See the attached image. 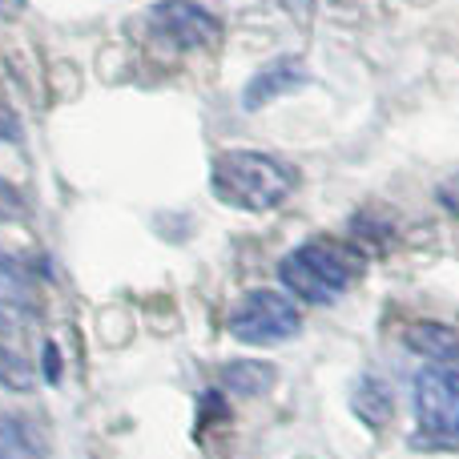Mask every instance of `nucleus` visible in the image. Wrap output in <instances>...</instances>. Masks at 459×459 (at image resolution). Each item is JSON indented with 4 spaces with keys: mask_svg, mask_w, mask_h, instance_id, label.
I'll return each instance as SVG.
<instances>
[{
    "mask_svg": "<svg viewBox=\"0 0 459 459\" xmlns=\"http://www.w3.org/2000/svg\"><path fill=\"white\" fill-rule=\"evenodd\" d=\"M0 137H13V117L8 113H0Z\"/></svg>",
    "mask_w": 459,
    "mask_h": 459,
    "instance_id": "nucleus-16",
    "label": "nucleus"
},
{
    "mask_svg": "<svg viewBox=\"0 0 459 459\" xmlns=\"http://www.w3.org/2000/svg\"><path fill=\"white\" fill-rule=\"evenodd\" d=\"M150 29L166 45H178V48H210L222 37L218 16L210 8H202L198 0H158L150 8Z\"/></svg>",
    "mask_w": 459,
    "mask_h": 459,
    "instance_id": "nucleus-5",
    "label": "nucleus"
},
{
    "mask_svg": "<svg viewBox=\"0 0 459 459\" xmlns=\"http://www.w3.org/2000/svg\"><path fill=\"white\" fill-rule=\"evenodd\" d=\"M415 420L423 439L459 444V371L431 363L415 375Z\"/></svg>",
    "mask_w": 459,
    "mask_h": 459,
    "instance_id": "nucleus-4",
    "label": "nucleus"
},
{
    "mask_svg": "<svg viewBox=\"0 0 459 459\" xmlns=\"http://www.w3.org/2000/svg\"><path fill=\"white\" fill-rule=\"evenodd\" d=\"M436 198H439V206H444L447 214H455V218H459V174H452L447 182H439V186H436Z\"/></svg>",
    "mask_w": 459,
    "mask_h": 459,
    "instance_id": "nucleus-13",
    "label": "nucleus"
},
{
    "mask_svg": "<svg viewBox=\"0 0 459 459\" xmlns=\"http://www.w3.org/2000/svg\"><path fill=\"white\" fill-rule=\"evenodd\" d=\"M8 331V315H4V310H0V334H4Z\"/></svg>",
    "mask_w": 459,
    "mask_h": 459,
    "instance_id": "nucleus-17",
    "label": "nucleus"
},
{
    "mask_svg": "<svg viewBox=\"0 0 459 459\" xmlns=\"http://www.w3.org/2000/svg\"><path fill=\"white\" fill-rule=\"evenodd\" d=\"M302 331V315L294 299L282 290H250L234 302L230 310V334L250 347H270V342H286Z\"/></svg>",
    "mask_w": 459,
    "mask_h": 459,
    "instance_id": "nucleus-3",
    "label": "nucleus"
},
{
    "mask_svg": "<svg viewBox=\"0 0 459 459\" xmlns=\"http://www.w3.org/2000/svg\"><path fill=\"white\" fill-rule=\"evenodd\" d=\"M16 214H21V198H16V190L0 178V222H13Z\"/></svg>",
    "mask_w": 459,
    "mask_h": 459,
    "instance_id": "nucleus-14",
    "label": "nucleus"
},
{
    "mask_svg": "<svg viewBox=\"0 0 459 459\" xmlns=\"http://www.w3.org/2000/svg\"><path fill=\"white\" fill-rule=\"evenodd\" d=\"M355 411H359V420H363V423L383 428V423L391 420V391H387V383L363 375V383L355 387Z\"/></svg>",
    "mask_w": 459,
    "mask_h": 459,
    "instance_id": "nucleus-9",
    "label": "nucleus"
},
{
    "mask_svg": "<svg viewBox=\"0 0 459 459\" xmlns=\"http://www.w3.org/2000/svg\"><path fill=\"white\" fill-rule=\"evenodd\" d=\"M21 8H24V0H0V16H4V21L21 16Z\"/></svg>",
    "mask_w": 459,
    "mask_h": 459,
    "instance_id": "nucleus-15",
    "label": "nucleus"
},
{
    "mask_svg": "<svg viewBox=\"0 0 459 459\" xmlns=\"http://www.w3.org/2000/svg\"><path fill=\"white\" fill-rule=\"evenodd\" d=\"M40 444L21 420H0V459H37Z\"/></svg>",
    "mask_w": 459,
    "mask_h": 459,
    "instance_id": "nucleus-10",
    "label": "nucleus"
},
{
    "mask_svg": "<svg viewBox=\"0 0 459 459\" xmlns=\"http://www.w3.org/2000/svg\"><path fill=\"white\" fill-rule=\"evenodd\" d=\"M0 387H16V391H29L32 387V371L16 351L0 347Z\"/></svg>",
    "mask_w": 459,
    "mask_h": 459,
    "instance_id": "nucleus-12",
    "label": "nucleus"
},
{
    "mask_svg": "<svg viewBox=\"0 0 459 459\" xmlns=\"http://www.w3.org/2000/svg\"><path fill=\"white\" fill-rule=\"evenodd\" d=\"M403 342L407 351H415V355H428V359H455L459 355V334L452 326L444 323H411L403 331Z\"/></svg>",
    "mask_w": 459,
    "mask_h": 459,
    "instance_id": "nucleus-7",
    "label": "nucleus"
},
{
    "mask_svg": "<svg viewBox=\"0 0 459 459\" xmlns=\"http://www.w3.org/2000/svg\"><path fill=\"white\" fill-rule=\"evenodd\" d=\"M367 258L355 242H339V238H310V242L294 246L282 262H278V282L302 302L315 307H331L334 299L351 290L363 278Z\"/></svg>",
    "mask_w": 459,
    "mask_h": 459,
    "instance_id": "nucleus-1",
    "label": "nucleus"
},
{
    "mask_svg": "<svg viewBox=\"0 0 459 459\" xmlns=\"http://www.w3.org/2000/svg\"><path fill=\"white\" fill-rule=\"evenodd\" d=\"M24 294H29V278H24V270L0 250V302H21Z\"/></svg>",
    "mask_w": 459,
    "mask_h": 459,
    "instance_id": "nucleus-11",
    "label": "nucleus"
},
{
    "mask_svg": "<svg viewBox=\"0 0 459 459\" xmlns=\"http://www.w3.org/2000/svg\"><path fill=\"white\" fill-rule=\"evenodd\" d=\"M222 383L238 395H266L274 387V367L254 363V359H238V363L222 367Z\"/></svg>",
    "mask_w": 459,
    "mask_h": 459,
    "instance_id": "nucleus-8",
    "label": "nucleus"
},
{
    "mask_svg": "<svg viewBox=\"0 0 459 459\" xmlns=\"http://www.w3.org/2000/svg\"><path fill=\"white\" fill-rule=\"evenodd\" d=\"M299 186L286 161L270 158L258 150H222L210 166V190L230 210H246V214H266V210L282 206Z\"/></svg>",
    "mask_w": 459,
    "mask_h": 459,
    "instance_id": "nucleus-2",
    "label": "nucleus"
},
{
    "mask_svg": "<svg viewBox=\"0 0 459 459\" xmlns=\"http://www.w3.org/2000/svg\"><path fill=\"white\" fill-rule=\"evenodd\" d=\"M307 69H302L299 61H274V65H266V69H258L250 81H246V89H242V105L246 109H262V105H270V101H278V97H286V93H294V89H302L307 85Z\"/></svg>",
    "mask_w": 459,
    "mask_h": 459,
    "instance_id": "nucleus-6",
    "label": "nucleus"
}]
</instances>
